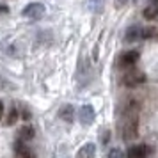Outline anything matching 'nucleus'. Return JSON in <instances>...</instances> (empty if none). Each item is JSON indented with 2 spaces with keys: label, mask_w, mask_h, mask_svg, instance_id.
<instances>
[{
  "label": "nucleus",
  "mask_w": 158,
  "mask_h": 158,
  "mask_svg": "<svg viewBox=\"0 0 158 158\" xmlns=\"http://www.w3.org/2000/svg\"><path fill=\"white\" fill-rule=\"evenodd\" d=\"M2 117H4V103L0 101V119H2Z\"/></svg>",
  "instance_id": "2eb2a0df"
},
{
  "label": "nucleus",
  "mask_w": 158,
  "mask_h": 158,
  "mask_svg": "<svg viewBox=\"0 0 158 158\" xmlns=\"http://www.w3.org/2000/svg\"><path fill=\"white\" fill-rule=\"evenodd\" d=\"M0 13H7V7H6V6H2V4H0Z\"/></svg>",
  "instance_id": "dca6fc26"
},
{
  "label": "nucleus",
  "mask_w": 158,
  "mask_h": 158,
  "mask_svg": "<svg viewBox=\"0 0 158 158\" xmlns=\"http://www.w3.org/2000/svg\"><path fill=\"white\" fill-rule=\"evenodd\" d=\"M18 139H20V140H25V142L32 140V139H34V128H32L30 124H25V126L20 128V131H18Z\"/></svg>",
  "instance_id": "1a4fd4ad"
},
{
  "label": "nucleus",
  "mask_w": 158,
  "mask_h": 158,
  "mask_svg": "<svg viewBox=\"0 0 158 158\" xmlns=\"http://www.w3.org/2000/svg\"><path fill=\"white\" fill-rule=\"evenodd\" d=\"M140 57V53L137 50H131V52H126L124 55L121 57V66L123 68H131V66L137 64V60Z\"/></svg>",
  "instance_id": "423d86ee"
},
{
  "label": "nucleus",
  "mask_w": 158,
  "mask_h": 158,
  "mask_svg": "<svg viewBox=\"0 0 158 158\" xmlns=\"http://www.w3.org/2000/svg\"><path fill=\"white\" fill-rule=\"evenodd\" d=\"M123 82H124V85H126V87H137V85H140V84L146 82V75H144L140 69L131 68V69H128V71L124 73Z\"/></svg>",
  "instance_id": "f03ea898"
},
{
  "label": "nucleus",
  "mask_w": 158,
  "mask_h": 158,
  "mask_svg": "<svg viewBox=\"0 0 158 158\" xmlns=\"http://www.w3.org/2000/svg\"><path fill=\"white\" fill-rule=\"evenodd\" d=\"M140 32H142V27H130L126 30V34H124V41L126 43H137V41H140Z\"/></svg>",
  "instance_id": "6e6552de"
},
{
  "label": "nucleus",
  "mask_w": 158,
  "mask_h": 158,
  "mask_svg": "<svg viewBox=\"0 0 158 158\" xmlns=\"http://www.w3.org/2000/svg\"><path fill=\"white\" fill-rule=\"evenodd\" d=\"M94 153H96V144L94 142H87L78 149L77 158H94Z\"/></svg>",
  "instance_id": "0eeeda50"
},
{
  "label": "nucleus",
  "mask_w": 158,
  "mask_h": 158,
  "mask_svg": "<svg viewBox=\"0 0 158 158\" xmlns=\"http://www.w3.org/2000/svg\"><path fill=\"white\" fill-rule=\"evenodd\" d=\"M151 155V148L148 144H135L130 146L126 151V158H148Z\"/></svg>",
  "instance_id": "7ed1b4c3"
},
{
  "label": "nucleus",
  "mask_w": 158,
  "mask_h": 158,
  "mask_svg": "<svg viewBox=\"0 0 158 158\" xmlns=\"http://www.w3.org/2000/svg\"><path fill=\"white\" fill-rule=\"evenodd\" d=\"M59 115H60V119L71 123L73 117H75V108H73V105H64V107L59 110Z\"/></svg>",
  "instance_id": "9d476101"
},
{
  "label": "nucleus",
  "mask_w": 158,
  "mask_h": 158,
  "mask_svg": "<svg viewBox=\"0 0 158 158\" xmlns=\"http://www.w3.org/2000/svg\"><path fill=\"white\" fill-rule=\"evenodd\" d=\"M16 121H18V108L13 107L11 110H9V115H7V121H6V123L11 126V124H15Z\"/></svg>",
  "instance_id": "ddd939ff"
},
{
  "label": "nucleus",
  "mask_w": 158,
  "mask_h": 158,
  "mask_svg": "<svg viewBox=\"0 0 158 158\" xmlns=\"http://www.w3.org/2000/svg\"><path fill=\"white\" fill-rule=\"evenodd\" d=\"M94 108L93 105H84V107L80 108V121H82V124H85V126H89V124H93L94 123Z\"/></svg>",
  "instance_id": "39448f33"
},
{
  "label": "nucleus",
  "mask_w": 158,
  "mask_h": 158,
  "mask_svg": "<svg viewBox=\"0 0 158 158\" xmlns=\"http://www.w3.org/2000/svg\"><path fill=\"white\" fill-rule=\"evenodd\" d=\"M43 13H44V6L41 2H30V4H27V7L23 9V16L25 18H32V20L41 18Z\"/></svg>",
  "instance_id": "20e7f679"
},
{
  "label": "nucleus",
  "mask_w": 158,
  "mask_h": 158,
  "mask_svg": "<svg viewBox=\"0 0 158 158\" xmlns=\"http://www.w3.org/2000/svg\"><path fill=\"white\" fill-rule=\"evenodd\" d=\"M155 34H156L155 27H144L142 32H140V39H149V37H153Z\"/></svg>",
  "instance_id": "f8f14e48"
},
{
  "label": "nucleus",
  "mask_w": 158,
  "mask_h": 158,
  "mask_svg": "<svg viewBox=\"0 0 158 158\" xmlns=\"http://www.w3.org/2000/svg\"><path fill=\"white\" fill-rule=\"evenodd\" d=\"M158 16V2L155 0V2H151L148 7L144 9V18L146 20H155Z\"/></svg>",
  "instance_id": "9b49d317"
},
{
  "label": "nucleus",
  "mask_w": 158,
  "mask_h": 158,
  "mask_svg": "<svg viewBox=\"0 0 158 158\" xmlns=\"http://www.w3.org/2000/svg\"><path fill=\"white\" fill-rule=\"evenodd\" d=\"M123 156H124V153L119 148H112V149L108 151V158H123Z\"/></svg>",
  "instance_id": "4468645a"
},
{
  "label": "nucleus",
  "mask_w": 158,
  "mask_h": 158,
  "mask_svg": "<svg viewBox=\"0 0 158 158\" xmlns=\"http://www.w3.org/2000/svg\"><path fill=\"white\" fill-rule=\"evenodd\" d=\"M139 115H140V103L137 100H130L124 115H123V139L135 140L139 135Z\"/></svg>",
  "instance_id": "f257e3e1"
}]
</instances>
